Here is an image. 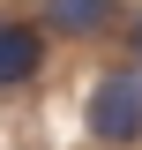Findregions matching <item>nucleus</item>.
<instances>
[{
	"mask_svg": "<svg viewBox=\"0 0 142 150\" xmlns=\"http://www.w3.org/2000/svg\"><path fill=\"white\" fill-rule=\"evenodd\" d=\"M112 15H120V0H45V23L60 38H97Z\"/></svg>",
	"mask_w": 142,
	"mask_h": 150,
	"instance_id": "7ed1b4c3",
	"label": "nucleus"
},
{
	"mask_svg": "<svg viewBox=\"0 0 142 150\" xmlns=\"http://www.w3.org/2000/svg\"><path fill=\"white\" fill-rule=\"evenodd\" d=\"M37 68H45V30L22 15H0V90H22Z\"/></svg>",
	"mask_w": 142,
	"mask_h": 150,
	"instance_id": "f03ea898",
	"label": "nucleus"
},
{
	"mask_svg": "<svg viewBox=\"0 0 142 150\" xmlns=\"http://www.w3.org/2000/svg\"><path fill=\"white\" fill-rule=\"evenodd\" d=\"M90 135L105 150L142 143V68H105L90 83Z\"/></svg>",
	"mask_w": 142,
	"mask_h": 150,
	"instance_id": "f257e3e1",
	"label": "nucleus"
},
{
	"mask_svg": "<svg viewBox=\"0 0 142 150\" xmlns=\"http://www.w3.org/2000/svg\"><path fill=\"white\" fill-rule=\"evenodd\" d=\"M127 45H135V68H142V15L127 23Z\"/></svg>",
	"mask_w": 142,
	"mask_h": 150,
	"instance_id": "20e7f679",
	"label": "nucleus"
}]
</instances>
